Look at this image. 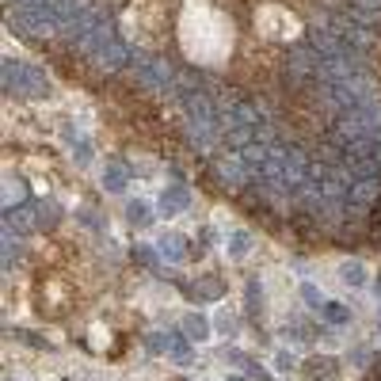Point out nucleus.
Listing matches in <instances>:
<instances>
[{
    "label": "nucleus",
    "mask_w": 381,
    "mask_h": 381,
    "mask_svg": "<svg viewBox=\"0 0 381 381\" xmlns=\"http://www.w3.org/2000/svg\"><path fill=\"white\" fill-rule=\"evenodd\" d=\"M0 84L8 95H23V100H50V80L42 77V69H31L23 61L4 58L0 61Z\"/></svg>",
    "instance_id": "obj_1"
},
{
    "label": "nucleus",
    "mask_w": 381,
    "mask_h": 381,
    "mask_svg": "<svg viewBox=\"0 0 381 381\" xmlns=\"http://www.w3.org/2000/svg\"><path fill=\"white\" fill-rule=\"evenodd\" d=\"M38 229V217H35V206H8L4 210V233L0 237H23V233Z\"/></svg>",
    "instance_id": "obj_4"
},
{
    "label": "nucleus",
    "mask_w": 381,
    "mask_h": 381,
    "mask_svg": "<svg viewBox=\"0 0 381 381\" xmlns=\"http://www.w3.org/2000/svg\"><path fill=\"white\" fill-rule=\"evenodd\" d=\"M378 332H381V324H378Z\"/></svg>",
    "instance_id": "obj_30"
},
{
    "label": "nucleus",
    "mask_w": 381,
    "mask_h": 381,
    "mask_svg": "<svg viewBox=\"0 0 381 381\" xmlns=\"http://www.w3.org/2000/svg\"><path fill=\"white\" fill-rule=\"evenodd\" d=\"M378 294H381V282H378Z\"/></svg>",
    "instance_id": "obj_29"
},
{
    "label": "nucleus",
    "mask_w": 381,
    "mask_h": 381,
    "mask_svg": "<svg viewBox=\"0 0 381 381\" xmlns=\"http://www.w3.org/2000/svg\"><path fill=\"white\" fill-rule=\"evenodd\" d=\"M126 221L137 225V229H141V225H149V221H153L149 202H145V199H130V202H126Z\"/></svg>",
    "instance_id": "obj_12"
},
{
    "label": "nucleus",
    "mask_w": 381,
    "mask_h": 381,
    "mask_svg": "<svg viewBox=\"0 0 381 381\" xmlns=\"http://www.w3.org/2000/svg\"><path fill=\"white\" fill-rule=\"evenodd\" d=\"M210 180L221 183V187H229V191H248V187H252V176H248L244 160H240L237 153L217 157L214 164H210Z\"/></svg>",
    "instance_id": "obj_2"
},
{
    "label": "nucleus",
    "mask_w": 381,
    "mask_h": 381,
    "mask_svg": "<svg viewBox=\"0 0 381 381\" xmlns=\"http://www.w3.org/2000/svg\"><path fill=\"white\" fill-rule=\"evenodd\" d=\"M160 256L168 259V263H183L187 259V252H191V244H187V237L183 233H176V229H168V233H160Z\"/></svg>",
    "instance_id": "obj_6"
},
{
    "label": "nucleus",
    "mask_w": 381,
    "mask_h": 381,
    "mask_svg": "<svg viewBox=\"0 0 381 381\" xmlns=\"http://www.w3.org/2000/svg\"><path fill=\"white\" fill-rule=\"evenodd\" d=\"M134 72H137V80H141L145 88H153V92H160V95L176 92V80H180L160 58H137Z\"/></svg>",
    "instance_id": "obj_3"
},
{
    "label": "nucleus",
    "mask_w": 381,
    "mask_h": 381,
    "mask_svg": "<svg viewBox=\"0 0 381 381\" xmlns=\"http://www.w3.org/2000/svg\"><path fill=\"white\" fill-rule=\"evenodd\" d=\"M103 187L111 194H126V187H130V164L126 160H111V164L103 168Z\"/></svg>",
    "instance_id": "obj_7"
},
{
    "label": "nucleus",
    "mask_w": 381,
    "mask_h": 381,
    "mask_svg": "<svg viewBox=\"0 0 381 381\" xmlns=\"http://www.w3.org/2000/svg\"><path fill=\"white\" fill-rule=\"evenodd\" d=\"M187 294L194 297V302H221L225 297V282L221 279H199L187 286Z\"/></svg>",
    "instance_id": "obj_8"
},
{
    "label": "nucleus",
    "mask_w": 381,
    "mask_h": 381,
    "mask_svg": "<svg viewBox=\"0 0 381 381\" xmlns=\"http://www.w3.org/2000/svg\"><path fill=\"white\" fill-rule=\"evenodd\" d=\"M351 359H355V366H370V362H378V359H374V351H366V347H355Z\"/></svg>",
    "instance_id": "obj_22"
},
{
    "label": "nucleus",
    "mask_w": 381,
    "mask_h": 381,
    "mask_svg": "<svg viewBox=\"0 0 381 381\" xmlns=\"http://www.w3.org/2000/svg\"><path fill=\"white\" fill-rule=\"evenodd\" d=\"M180 332L191 339V343H202V339H210V320L202 317V313H187L180 324Z\"/></svg>",
    "instance_id": "obj_9"
},
{
    "label": "nucleus",
    "mask_w": 381,
    "mask_h": 381,
    "mask_svg": "<svg viewBox=\"0 0 381 381\" xmlns=\"http://www.w3.org/2000/svg\"><path fill=\"white\" fill-rule=\"evenodd\" d=\"M274 362H279V370H294V355H286V351L274 355Z\"/></svg>",
    "instance_id": "obj_26"
},
{
    "label": "nucleus",
    "mask_w": 381,
    "mask_h": 381,
    "mask_svg": "<svg viewBox=\"0 0 381 381\" xmlns=\"http://www.w3.org/2000/svg\"><path fill=\"white\" fill-rule=\"evenodd\" d=\"M302 297H305V305H313V309H324V297H320V290L313 286V282L302 286Z\"/></svg>",
    "instance_id": "obj_18"
},
{
    "label": "nucleus",
    "mask_w": 381,
    "mask_h": 381,
    "mask_svg": "<svg viewBox=\"0 0 381 381\" xmlns=\"http://www.w3.org/2000/svg\"><path fill=\"white\" fill-rule=\"evenodd\" d=\"M339 274H343V282H347V286H355V290H362V286H366V267H362L359 259H347V263H343V271H339Z\"/></svg>",
    "instance_id": "obj_13"
},
{
    "label": "nucleus",
    "mask_w": 381,
    "mask_h": 381,
    "mask_svg": "<svg viewBox=\"0 0 381 381\" xmlns=\"http://www.w3.org/2000/svg\"><path fill=\"white\" fill-rule=\"evenodd\" d=\"M248 309H252V317L259 313V282L248 279Z\"/></svg>",
    "instance_id": "obj_21"
},
{
    "label": "nucleus",
    "mask_w": 381,
    "mask_h": 381,
    "mask_svg": "<svg viewBox=\"0 0 381 381\" xmlns=\"http://www.w3.org/2000/svg\"><path fill=\"white\" fill-rule=\"evenodd\" d=\"M31 206H35L38 229H58V221H61V210H58V202H50V199H38V202H31Z\"/></svg>",
    "instance_id": "obj_10"
},
{
    "label": "nucleus",
    "mask_w": 381,
    "mask_h": 381,
    "mask_svg": "<svg viewBox=\"0 0 381 381\" xmlns=\"http://www.w3.org/2000/svg\"><path fill=\"white\" fill-rule=\"evenodd\" d=\"M69 141H72V149H77V160H80V164H88V160H92V149H88L84 141H77V137H69Z\"/></svg>",
    "instance_id": "obj_24"
},
{
    "label": "nucleus",
    "mask_w": 381,
    "mask_h": 381,
    "mask_svg": "<svg viewBox=\"0 0 381 381\" xmlns=\"http://www.w3.org/2000/svg\"><path fill=\"white\" fill-rule=\"evenodd\" d=\"M134 256L141 259V263H157V259H164V256H160V248H145V244H137Z\"/></svg>",
    "instance_id": "obj_19"
},
{
    "label": "nucleus",
    "mask_w": 381,
    "mask_h": 381,
    "mask_svg": "<svg viewBox=\"0 0 381 381\" xmlns=\"http://www.w3.org/2000/svg\"><path fill=\"white\" fill-rule=\"evenodd\" d=\"M187 206H191V191H187V183H172V187L160 191V214H164V217L180 214V210H187Z\"/></svg>",
    "instance_id": "obj_5"
},
{
    "label": "nucleus",
    "mask_w": 381,
    "mask_h": 381,
    "mask_svg": "<svg viewBox=\"0 0 381 381\" xmlns=\"http://www.w3.org/2000/svg\"><path fill=\"white\" fill-rule=\"evenodd\" d=\"M378 168H381V149H378Z\"/></svg>",
    "instance_id": "obj_27"
},
{
    "label": "nucleus",
    "mask_w": 381,
    "mask_h": 381,
    "mask_svg": "<svg viewBox=\"0 0 381 381\" xmlns=\"http://www.w3.org/2000/svg\"><path fill=\"white\" fill-rule=\"evenodd\" d=\"M168 359H172L176 366H191V362H194V351H191V339L183 336V332H176V339H172V351H168Z\"/></svg>",
    "instance_id": "obj_11"
},
{
    "label": "nucleus",
    "mask_w": 381,
    "mask_h": 381,
    "mask_svg": "<svg viewBox=\"0 0 381 381\" xmlns=\"http://www.w3.org/2000/svg\"><path fill=\"white\" fill-rule=\"evenodd\" d=\"M332 366H336V362H332V359H313V362H309V366H305V370H309L313 378H320V374H328Z\"/></svg>",
    "instance_id": "obj_20"
},
{
    "label": "nucleus",
    "mask_w": 381,
    "mask_h": 381,
    "mask_svg": "<svg viewBox=\"0 0 381 381\" xmlns=\"http://www.w3.org/2000/svg\"><path fill=\"white\" fill-rule=\"evenodd\" d=\"M217 328H221L225 336H233V332H237V317H233V313H221V317H217Z\"/></svg>",
    "instance_id": "obj_23"
},
{
    "label": "nucleus",
    "mask_w": 381,
    "mask_h": 381,
    "mask_svg": "<svg viewBox=\"0 0 381 381\" xmlns=\"http://www.w3.org/2000/svg\"><path fill=\"white\" fill-rule=\"evenodd\" d=\"M20 339H27L31 347H38V351H50V343H46L42 336H35V332H20Z\"/></svg>",
    "instance_id": "obj_25"
},
{
    "label": "nucleus",
    "mask_w": 381,
    "mask_h": 381,
    "mask_svg": "<svg viewBox=\"0 0 381 381\" xmlns=\"http://www.w3.org/2000/svg\"><path fill=\"white\" fill-rule=\"evenodd\" d=\"M248 248H252V233H248V229H237V233L229 237V256L240 259V256L248 252Z\"/></svg>",
    "instance_id": "obj_15"
},
{
    "label": "nucleus",
    "mask_w": 381,
    "mask_h": 381,
    "mask_svg": "<svg viewBox=\"0 0 381 381\" xmlns=\"http://www.w3.org/2000/svg\"><path fill=\"white\" fill-rule=\"evenodd\" d=\"M0 252H4V271H12L20 263V240L15 237H0Z\"/></svg>",
    "instance_id": "obj_16"
},
{
    "label": "nucleus",
    "mask_w": 381,
    "mask_h": 381,
    "mask_svg": "<svg viewBox=\"0 0 381 381\" xmlns=\"http://www.w3.org/2000/svg\"><path fill=\"white\" fill-rule=\"evenodd\" d=\"M324 320L328 324H336V328H343V324H351V309L347 305H339V302H324Z\"/></svg>",
    "instance_id": "obj_14"
},
{
    "label": "nucleus",
    "mask_w": 381,
    "mask_h": 381,
    "mask_svg": "<svg viewBox=\"0 0 381 381\" xmlns=\"http://www.w3.org/2000/svg\"><path fill=\"white\" fill-rule=\"evenodd\" d=\"M149 351L153 355H168V351H172V339H168L164 332H153V336H149Z\"/></svg>",
    "instance_id": "obj_17"
},
{
    "label": "nucleus",
    "mask_w": 381,
    "mask_h": 381,
    "mask_svg": "<svg viewBox=\"0 0 381 381\" xmlns=\"http://www.w3.org/2000/svg\"><path fill=\"white\" fill-rule=\"evenodd\" d=\"M229 381H244V378H229Z\"/></svg>",
    "instance_id": "obj_28"
}]
</instances>
